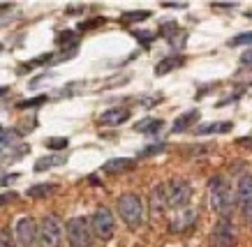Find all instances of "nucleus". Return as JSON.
Listing matches in <instances>:
<instances>
[{"label":"nucleus","mask_w":252,"mask_h":247,"mask_svg":"<svg viewBox=\"0 0 252 247\" xmlns=\"http://www.w3.org/2000/svg\"><path fill=\"white\" fill-rule=\"evenodd\" d=\"M234 203H238L241 213L248 217V213L252 210V176L250 173L238 178L236 192H234Z\"/></svg>","instance_id":"1a4fd4ad"},{"label":"nucleus","mask_w":252,"mask_h":247,"mask_svg":"<svg viewBox=\"0 0 252 247\" xmlns=\"http://www.w3.org/2000/svg\"><path fill=\"white\" fill-rule=\"evenodd\" d=\"M241 62H243V65H250V67H252V49H248V51L241 55Z\"/></svg>","instance_id":"2f4dec72"},{"label":"nucleus","mask_w":252,"mask_h":247,"mask_svg":"<svg viewBox=\"0 0 252 247\" xmlns=\"http://www.w3.org/2000/svg\"><path fill=\"white\" fill-rule=\"evenodd\" d=\"M69 143L67 137H51V139H46V148H51V150H65Z\"/></svg>","instance_id":"393cba45"},{"label":"nucleus","mask_w":252,"mask_h":247,"mask_svg":"<svg viewBox=\"0 0 252 247\" xmlns=\"http://www.w3.org/2000/svg\"><path fill=\"white\" fill-rule=\"evenodd\" d=\"M2 7H5V5H2ZM2 7H0V9H2ZM12 19H14V16H12V14H5V12H0V26L9 24V21H12Z\"/></svg>","instance_id":"473e14b6"},{"label":"nucleus","mask_w":252,"mask_h":247,"mask_svg":"<svg viewBox=\"0 0 252 247\" xmlns=\"http://www.w3.org/2000/svg\"><path fill=\"white\" fill-rule=\"evenodd\" d=\"M14 240L19 247H32L35 240H37V222L32 220L31 215H23L16 220L14 224Z\"/></svg>","instance_id":"0eeeda50"},{"label":"nucleus","mask_w":252,"mask_h":247,"mask_svg":"<svg viewBox=\"0 0 252 247\" xmlns=\"http://www.w3.org/2000/svg\"><path fill=\"white\" fill-rule=\"evenodd\" d=\"M0 247H19L9 229H0Z\"/></svg>","instance_id":"a878e982"},{"label":"nucleus","mask_w":252,"mask_h":247,"mask_svg":"<svg viewBox=\"0 0 252 247\" xmlns=\"http://www.w3.org/2000/svg\"><path fill=\"white\" fill-rule=\"evenodd\" d=\"M162 7H178V9H183V7H188V5H185V2H164V5H162Z\"/></svg>","instance_id":"72a5a7b5"},{"label":"nucleus","mask_w":252,"mask_h":247,"mask_svg":"<svg viewBox=\"0 0 252 247\" xmlns=\"http://www.w3.org/2000/svg\"><path fill=\"white\" fill-rule=\"evenodd\" d=\"M148 16H151L148 9H139V12H123L121 19L125 21V24H134V21H144V19H148Z\"/></svg>","instance_id":"4be33fe9"},{"label":"nucleus","mask_w":252,"mask_h":247,"mask_svg":"<svg viewBox=\"0 0 252 247\" xmlns=\"http://www.w3.org/2000/svg\"><path fill=\"white\" fill-rule=\"evenodd\" d=\"M245 16H248V19H252V12H245Z\"/></svg>","instance_id":"4c0bfd02"},{"label":"nucleus","mask_w":252,"mask_h":247,"mask_svg":"<svg viewBox=\"0 0 252 247\" xmlns=\"http://www.w3.org/2000/svg\"><path fill=\"white\" fill-rule=\"evenodd\" d=\"M127 118H130V109L114 107L99 116V125H104V127H118V125L127 123Z\"/></svg>","instance_id":"9b49d317"},{"label":"nucleus","mask_w":252,"mask_h":247,"mask_svg":"<svg viewBox=\"0 0 252 247\" xmlns=\"http://www.w3.org/2000/svg\"><path fill=\"white\" fill-rule=\"evenodd\" d=\"M134 166H137V160H130V157H116V160L104 162L102 171H104V173H125V171H132Z\"/></svg>","instance_id":"f8f14e48"},{"label":"nucleus","mask_w":252,"mask_h":247,"mask_svg":"<svg viewBox=\"0 0 252 247\" xmlns=\"http://www.w3.org/2000/svg\"><path fill=\"white\" fill-rule=\"evenodd\" d=\"M160 35L169 39V44H171V47H176V37H181L185 42V32L178 28V24H176V21H167V24H162L160 26ZM176 49H178V47H176Z\"/></svg>","instance_id":"dca6fc26"},{"label":"nucleus","mask_w":252,"mask_h":247,"mask_svg":"<svg viewBox=\"0 0 252 247\" xmlns=\"http://www.w3.org/2000/svg\"><path fill=\"white\" fill-rule=\"evenodd\" d=\"M7 90H9L7 85H0V95H5V93H7Z\"/></svg>","instance_id":"c9c22d12"},{"label":"nucleus","mask_w":252,"mask_h":247,"mask_svg":"<svg viewBox=\"0 0 252 247\" xmlns=\"http://www.w3.org/2000/svg\"><path fill=\"white\" fill-rule=\"evenodd\" d=\"M215 9H234L236 7V2H213Z\"/></svg>","instance_id":"7c9ffc66"},{"label":"nucleus","mask_w":252,"mask_h":247,"mask_svg":"<svg viewBox=\"0 0 252 247\" xmlns=\"http://www.w3.org/2000/svg\"><path fill=\"white\" fill-rule=\"evenodd\" d=\"M148 208H151V215H164V210L169 208L167 206V187H164V183H160V185H155L153 190H151V196H148Z\"/></svg>","instance_id":"9d476101"},{"label":"nucleus","mask_w":252,"mask_h":247,"mask_svg":"<svg viewBox=\"0 0 252 247\" xmlns=\"http://www.w3.org/2000/svg\"><path fill=\"white\" fill-rule=\"evenodd\" d=\"M134 37H137L139 42L144 44V47H148V44H151V42L155 39V32H141V30H134Z\"/></svg>","instance_id":"cd10ccee"},{"label":"nucleus","mask_w":252,"mask_h":247,"mask_svg":"<svg viewBox=\"0 0 252 247\" xmlns=\"http://www.w3.org/2000/svg\"><path fill=\"white\" fill-rule=\"evenodd\" d=\"M167 206L174 210L188 208V203L192 199V185L185 178H171L167 185Z\"/></svg>","instance_id":"39448f33"},{"label":"nucleus","mask_w":252,"mask_h":247,"mask_svg":"<svg viewBox=\"0 0 252 247\" xmlns=\"http://www.w3.org/2000/svg\"><path fill=\"white\" fill-rule=\"evenodd\" d=\"M194 222H197V213H194V210H185V213H181V215H176V222L171 224V231L183 233V231H188Z\"/></svg>","instance_id":"2eb2a0df"},{"label":"nucleus","mask_w":252,"mask_h":247,"mask_svg":"<svg viewBox=\"0 0 252 247\" xmlns=\"http://www.w3.org/2000/svg\"><path fill=\"white\" fill-rule=\"evenodd\" d=\"M19 139V132L16 130H5V127H0V146H9V143H14Z\"/></svg>","instance_id":"b1692460"},{"label":"nucleus","mask_w":252,"mask_h":247,"mask_svg":"<svg viewBox=\"0 0 252 247\" xmlns=\"http://www.w3.org/2000/svg\"><path fill=\"white\" fill-rule=\"evenodd\" d=\"M61 164H65V157H63V155L39 157L37 162H35V171H37V173H42V171H49V169H54V166H61Z\"/></svg>","instance_id":"6ab92c4d"},{"label":"nucleus","mask_w":252,"mask_h":247,"mask_svg":"<svg viewBox=\"0 0 252 247\" xmlns=\"http://www.w3.org/2000/svg\"><path fill=\"white\" fill-rule=\"evenodd\" d=\"M248 222H250V226H252V210L248 213Z\"/></svg>","instance_id":"e433bc0d"},{"label":"nucleus","mask_w":252,"mask_h":247,"mask_svg":"<svg viewBox=\"0 0 252 247\" xmlns=\"http://www.w3.org/2000/svg\"><path fill=\"white\" fill-rule=\"evenodd\" d=\"M65 226V236H67L69 247H91L93 245V229L88 217H69Z\"/></svg>","instance_id":"7ed1b4c3"},{"label":"nucleus","mask_w":252,"mask_h":247,"mask_svg":"<svg viewBox=\"0 0 252 247\" xmlns=\"http://www.w3.org/2000/svg\"><path fill=\"white\" fill-rule=\"evenodd\" d=\"M231 130V123H211V125H199L197 134H224Z\"/></svg>","instance_id":"aec40b11"},{"label":"nucleus","mask_w":252,"mask_h":247,"mask_svg":"<svg viewBox=\"0 0 252 247\" xmlns=\"http://www.w3.org/2000/svg\"><path fill=\"white\" fill-rule=\"evenodd\" d=\"M167 150V143H151V146H146L139 150V160H146V157H155V155H160Z\"/></svg>","instance_id":"412c9836"},{"label":"nucleus","mask_w":252,"mask_h":247,"mask_svg":"<svg viewBox=\"0 0 252 247\" xmlns=\"http://www.w3.org/2000/svg\"><path fill=\"white\" fill-rule=\"evenodd\" d=\"M56 192H58V185H54V183H39V185L28 187L26 196H31V199H46V196H51Z\"/></svg>","instance_id":"f3484780"},{"label":"nucleus","mask_w":252,"mask_h":247,"mask_svg":"<svg viewBox=\"0 0 252 247\" xmlns=\"http://www.w3.org/2000/svg\"><path fill=\"white\" fill-rule=\"evenodd\" d=\"M208 199H211V208L220 215V220H229L234 210V192L224 176H213L208 180Z\"/></svg>","instance_id":"f257e3e1"},{"label":"nucleus","mask_w":252,"mask_h":247,"mask_svg":"<svg viewBox=\"0 0 252 247\" xmlns=\"http://www.w3.org/2000/svg\"><path fill=\"white\" fill-rule=\"evenodd\" d=\"M118 215L130 229H139L144 224V201L134 192L118 196Z\"/></svg>","instance_id":"f03ea898"},{"label":"nucleus","mask_w":252,"mask_h":247,"mask_svg":"<svg viewBox=\"0 0 252 247\" xmlns=\"http://www.w3.org/2000/svg\"><path fill=\"white\" fill-rule=\"evenodd\" d=\"M65 226L56 215H44L37 224V240L42 247H61Z\"/></svg>","instance_id":"20e7f679"},{"label":"nucleus","mask_w":252,"mask_h":247,"mask_svg":"<svg viewBox=\"0 0 252 247\" xmlns=\"http://www.w3.org/2000/svg\"><path fill=\"white\" fill-rule=\"evenodd\" d=\"M91 229L93 236H97L99 240H111L116 233V217L107 206L95 208V213L91 215Z\"/></svg>","instance_id":"423d86ee"},{"label":"nucleus","mask_w":252,"mask_h":247,"mask_svg":"<svg viewBox=\"0 0 252 247\" xmlns=\"http://www.w3.org/2000/svg\"><path fill=\"white\" fill-rule=\"evenodd\" d=\"M104 19H93V21H86V24L79 26V30H88V28H95V26H102Z\"/></svg>","instance_id":"c85d7f7f"},{"label":"nucleus","mask_w":252,"mask_h":247,"mask_svg":"<svg viewBox=\"0 0 252 247\" xmlns=\"http://www.w3.org/2000/svg\"><path fill=\"white\" fill-rule=\"evenodd\" d=\"M183 62H185L183 55H176V54L169 55V58H162V60L155 65V74H158V77H164V74H169V72L178 70Z\"/></svg>","instance_id":"ddd939ff"},{"label":"nucleus","mask_w":252,"mask_h":247,"mask_svg":"<svg viewBox=\"0 0 252 247\" xmlns=\"http://www.w3.org/2000/svg\"><path fill=\"white\" fill-rule=\"evenodd\" d=\"M211 247H236V226L231 220H218L211 231Z\"/></svg>","instance_id":"6e6552de"},{"label":"nucleus","mask_w":252,"mask_h":247,"mask_svg":"<svg viewBox=\"0 0 252 247\" xmlns=\"http://www.w3.org/2000/svg\"><path fill=\"white\" fill-rule=\"evenodd\" d=\"M16 199V192H5V194H0V206H5V203H9V201H14Z\"/></svg>","instance_id":"c756f323"},{"label":"nucleus","mask_w":252,"mask_h":247,"mask_svg":"<svg viewBox=\"0 0 252 247\" xmlns=\"http://www.w3.org/2000/svg\"><path fill=\"white\" fill-rule=\"evenodd\" d=\"M238 143H241V146H252V139L250 137H243V139H238Z\"/></svg>","instance_id":"f704fd0d"},{"label":"nucleus","mask_w":252,"mask_h":247,"mask_svg":"<svg viewBox=\"0 0 252 247\" xmlns=\"http://www.w3.org/2000/svg\"><path fill=\"white\" fill-rule=\"evenodd\" d=\"M46 100H49L46 95H37V97H31V100H21L16 107L19 109H37V107H42Z\"/></svg>","instance_id":"5701e85b"},{"label":"nucleus","mask_w":252,"mask_h":247,"mask_svg":"<svg viewBox=\"0 0 252 247\" xmlns=\"http://www.w3.org/2000/svg\"><path fill=\"white\" fill-rule=\"evenodd\" d=\"M162 127H164V123H162L160 118H144V120H139V123L134 125V130H137L139 134H158Z\"/></svg>","instance_id":"a211bd4d"},{"label":"nucleus","mask_w":252,"mask_h":247,"mask_svg":"<svg viewBox=\"0 0 252 247\" xmlns=\"http://www.w3.org/2000/svg\"><path fill=\"white\" fill-rule=\"evenodd\" d=\"M197 120H199V111L197 109H190L188 113H183V116L176 118L174 125H171V132H174V134H181V132L190 130L192 123H197Z\"/></svg>","instance_id":"4468645a"},{"label":"nucleus","mask_w":252,"mask_h":247,"mask_svg":"<svg viewBox=\"0 0 252 247\" xmlns=\"http://www.w3.org/2000/svg\"><path fill=\"white\" fill-rule=\"evenodd\" d=\"M252 42V32H243V35H236V37L229 42V47H241V44H250Z\"/></svg>","instance_id":"bb28decb"},{"label":"nucleus","mask_w":252,"mask_h":247,"mask_svg":"<svg viewBox=\"0 0 252 247\" xmlns=\"http://www.w3.org/2000/svg\"><path fill=\"white\" fill-rule=\"evenodd\" d=\"M0 54H2V42H0Z\"/></svg>","instance_id":"58836bf2"}]
</instances>
